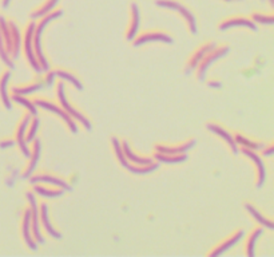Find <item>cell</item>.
I'll use <instances>...</instances> for the list:
<instances>
[{
    "mask_svg": "<svg viewBox=\"0 0 274 257\" xmlns=\"http://www.w3.org/2000/svg\"><path fill=\"white\" fill-rule=\"evenodd\" d=\"M63 11L62 10H52L49 11L48 14H46L42 17V19L39 20L38 23H35V28H33V35H32V46H33V52H35V56L39 62V66L42 70H48V63H47V59L43 54V50H42V34H43L44 28L47 27L49 24V22H52L55 19H58L59 17H62Z\"/></svg>",
    "mask_w": 274,
    "mask_h": 257,
    "instance_id": "obj_1",
    "label": "cell"
},
{
    "mask_svg": "<svg viewBox=\"0 0 274 257\" xmlns=\"http://www.w3.org/2000/svg\"><path fill=\"white\" fill-rule=\"evenodd\" d=\"M155 4L159 7H163V8L174 10V11L178 12V14L186 20L190 33H197V19L193 15V12L190 11L187 7L183 6L181 1H178V0H155Z\"/></svg>",
    "mask_w": 274,
    "mask_h": 257,
    "instance_id": "obj_2",
    "label": "cell"
},
{
    "mask_svg": "<svg viewBox=\"0 0 274 257\" xmlns=\"http://www.w3.org/2000/svg\"><path fill=\"white\" fill-rule=\"evenodd\" d=\"M58 99H59V102H61V106L62 109H64V111H66L67 114L71 117L72 120H79L81 123H82L86 129H87L88 132L93 129V126H91V122L84 117V115L79 111V110H77L74 106H72L68 101H67L66 98V94H64V85L63 83H58Z\"/></svg>",
    "mask_w": 274,
    "mask_h": 257,
    "instance_id": "obj_3",
    "label": "cell"
},
{
    "mask_svg": "<svg viewBox=\"0 0 274 257\" xmlns=\"http://www.w3.org/2000/svg\"><path fill=\"white\" fill-rule=\"evenodd\" d=\"M227 52H229V47L224 46V47H215V49H213L210 52L205 55L202 60L198 63V66L195 67V69H197L198 79H199V81H203L205 77H206V71L209 70V67L211 66L215 60L224 58Z\"/></svg>",
    "mask_w": 274,
    "mask_h": 257,
    "instance_id": "obj_4",
    "label": "cell"
},
{
    "mask_svg": "<svg viewBox=\"0 0 274 257\" xmlns=\"http://www.w3.org/2000/svg\"><path fill=\"white\" fill-rule=\"evenodd\" d=\"M35 106L42 107V109L47 110V111H52V113H55L56 115H59L62 120H64L67 125H68V127H70V130H71L72 133L78 132V127H77V125H75V120H72L71 117L67 114L66 111H64V109H62V107H59V106H56V104H54L52 102L44 101V99H36V101H35Z\"/></svg>",
    "mask_w": 274,
    "mask_h": 257,
    "instance_id": "obj_5",
    "label": "cell"
},
{
    "mask_svg": "<svg viewBox=\"0 0 274 257\" xmlns=\"http://www.w3.org/2000/svg\"><path fill=\"white\" fill-rule=\"evenodd\" d=\"M33 28H35V23H30L26 28V35H24V54L27 56L28 63L32 66V69L35 71H42V69L39 66V62L35 56L33 52V46H32V35H33Z\"/></svg>",
    "mask_w": 274,
    "mask_h": 257,
    "instance_id": "obj_6",
    "label": "cell"
},
{
    "mask_svg": "<svg viewBox=\"0 0 274 257\" xmlns=\"http://www.w3.org/2000/svg\"><path fill=\"white\" fill-rule=\"evenodd\" d=\"M27 200L30 203V214H31V232H32V237L36 242L43 244L44 239L42 237V233L39 230V206L36 204V200L33 197L32 193H27Z\"/></svg>",
    "mask_w": 274,
    "mask_h": 257,
    "instance_id": "obj_7",
    "label": "cell"
},
{
    "mask_svg": "<svg viewBox=\"0 0 274 257\" xmlns=\"http://www.w3.org/2000/svg\"><path fill=\"white\" fill-rule=\"evenodd\" d=\"M134 47H139L142 44L150 43V42H163V43H173V38L169 36L167 34L161 33V31H148V33L141 34L138 38L132 39Z\"/></svg>",
    "mask_w": 274,
    "mask_h": 257,
    "instance_id": "obj_8",
    "label": "cell"
},
{
    "mask_svg": "<svg viewBox=\"0 0 274 257\" xmlns=\"http://www.w3.org/2000/svg\"><path fill=\"white\" fill-rule=\"evenodd\" d=\"M241 152L245 154L246 157L252 159L254 165H256V168H257V186L258 188H261V186L263 185V182H265V178H266V168H265L263 161L261 159V157L256 153V150L242 148Z\"/></svg>",
    "mask_w": 274,
    "mask_h": 257,
    "instance_id": "obj_9",
    "label": "cell"
},
{
    "mask_svg": "<svg viewBox=\"0 0 274 257\" xmlns=\"http://www.w3.org/2000/svg\"><path fill=\"white\" fill-rule=\"evenodd\" d=\"M31 184H38V182H43V184H49V185L58 186V188H62L63 190H71V186L67 184L66 181L61 180L58 177H54V175L49 174H36L31 177Z\"/></svg>",
    "mask_w": 274,
    "mask_h": 257,
    "instance_id": "obj_10",
    "label": "cell"
},
{
    "mask_svg": "<svg viewBox=\"0 0 274 257\" xmlns=\"http://www.w3.org/2000/svg\"><path fill=\"white\" fill-rule=\"evenodd\" d=\"M215 47H217L215 43H206V44H203V46H201V47H199V49H198L197 51L192 55V58H190V60H189V65H187V67H186V74L192 72L193 70L198 66V63L202 60L203 56L208 54V52H210V51H211L213 49H215Z\"/></svg>",
    "mask_w": 274,
    "mask_h": 257,
    "instance_id": "obj_11",
    "label": "cell"
},
{
    "mask_svg": "<svg viewBox=\"0 0 274 257\" xmlns=\"http://www.w3.org/2000/svg\"><path fill=\"white\" fill-rule=\"evenodd\" d=\"M30 123V115H26L23 120L20 122V125L17 126V132H16V142L19 145V148L22 149L23 154L26 157H30V150L27 148V142H26V130H27V126Z\"/></svg>",
    "mask_w": 274,
    "mask_h": 257,
    "instance_id": "obj_12",
    "label": "cell"
},
{
    "mask_svg": "<svg viewBox=\"0 0 274 257\" xmlns=\"http://www.w3.org/2000/svg\"><path fill=\"white\" fill-rule=\"evenodd\" d=\"M208 129L211 133H214V134H217L218 137L222 138V139H224V141H225V142L230 146L231 150H233V153L234 154L238 153V148H237V143H236V141H234V137H233V136H231L230 133L227 132V130H225V129H224V127H221V126L215 125V123H209Z\"/></svg>",
    "mask_w": 274,
    "mask_h": 257,
    "instance_id": "obj_13",
    "label": "cell"
},
{
    "mask_svg": "<svg viewBox=\"0 0 274 257\" xmlns=\"http://www.w3.org/2000/svg\"><path fill=\"white\" fill-rule=\"evenodd\" d=\"M241 26L250 28L253 31L257 30V27H256V24L253 23V20L246 19V17H229V19H226V20H224V22L221 23L218 28L224 31V30H227V28L230 27H241Z\"/></svg>",
    "mask_w": 274,
    "mask_h": 257,
    "instance_id": "obj_14",
    "label": "cell"
},
{
    "mask_svg": "<svg viewBox=\"0 0 274 257\" xmlns=\"http://www.w3.org/2000/svg\"><path fill=\"white\" fill-rule=\"evenodd\" d=\"M130 12H131V20H130V27L127 30V40H132L135 38V35L138 34V28H139V22H141V14H139V7L137 3H131Z\"/></svg>",
    "mask_w": 274,
    "mask_h": 257,
    "instance_id": "obj_15",
    "label": "cell"
},
{
    "mask_svg": "<svg viewBox=\"0 0 274 257\" xmlns=\"http://www.w3.org/2000/svg\"><path fill=\"white\" fill-rule=\"evenodd\" d=\"M39 214H40V220H42V225L46 229V232L48 233L51 237H54L56 240H59L62 237V235L58 232V230L54 229V226L49 221V216H48V208H47V204H42L40 208H39Z\"/></svg>",
    "mask_w": 274,
    "mask_h": 257,
    "instance_id": "obj_16",
    "label": "cell"
},
{
    "mask_svg": "<svg viewBox=\"0 0 274 257\" xmlns=\"http://www.w3.org/2000/svg\"><path fill=\"white\" fill-rule=\"evenodd\" d=\"M23 239L26 241L28 248H31L32 251L36 249V241L33 240L32 235H31V214H30V209H26L24 216H23Z\"/></svg>",
    "mask_w": 274,
    "mask_h": 257,
    "instance_id": "obj_17",
    "label": "cell"
},
{
    "mask_svg": "<svg viewBox=\"0 0 274 257\" xmlns=\"http://www.w3.org/2000/svg\"><path fill=\"white\" fill-rule=\"evenodd\" d=\"M242 237H243V232H242V230H237L234 235L227 237L224 242H221L217 248H214L213 251L210 252L209 255H210V256H219V255H222L224 252H226L229 248L234 245V244H237L238 241L241 240Z\"/></svg>",
    "mask_w": 274,
    "mask_h": 257,
    "instance_id": "obj_18",
    "label": "cell"
},
{
    "mask_svg": "<svg viewBox=\"0 0 274 257\" xmlns=\"http://www.w3.org/2000/svg\"><path fill=\"white\" fill-rule=\"evenodd\" d=\"M194 145H195V139H190V141L181 143V145H178V146H164V145H158V146H157V153L182 154L189 152Z\"/></svg>",
    "mask_w": 274,
    "mask_h": 257,
    "instance_id": "obj_19",
    "label": "cell"
},
{
    "mask_svg": "<svg viewBox=\"0 0 274 257\" xmlns=\"http://www.w3.org/2000/svg\"><path fill=\"white\" fill-rule=\"evenodd\" d=\"M40 149H42V145H40V141L39 139H35L33 141V146H32V153H30V162H28V166L26 171L23 173V177L24 178H28L30 175L32 174V171L36 168V165L39 162V158H40Z\"/></svg>",
    "mask_w": 274,
    "mask_h": 257,
    "instance_id": "obj_20",
    "label": "cell"
},
{
    "mask_svg": "<svg viewBox=\"0 0 274 257\" xmlns=\"http://www.w3.org/2000/svg\"><path fill=\"white\" fill-rule=\"evenodd\" d=\"M155 159L159 162H164V164H179L186 161L187 155L186 153L182 154H163V153H155Z\"/></svg>",
    "mask_w": 274,
    "mask_h": 257,
    "instance_id": "obj_21",
    "label": "cell"
},
{
    "mask_svg": "<svg viewBox=\"0 0 274 257\" xmlns=\"http://www.w3.org/2000/svg\"><path fill=\"white\" fill-rule=\"evenodd\" d=\"M245 208H246V210L249 212V213L252 214L253 219H256L259 223L261 225H263V226H266L268 229H274V224L270 221V220H268L265 216H262V214L258 212L257 209L253 206L252 204H245Z\"/></svg>",
    "mask_w": 274,
    "mask_h": 257,
    "instance_id": "obj_22",
    "label": "cell"
},
{
    "mask_svg": "<svg viewBox=\"0 0 274 257\" xmlns=\"http://www.w3.org/2000/svg\"><path fill=\"white\" fill-rule=\"evenodd\" d=\"M234 141H236L237 145H240L241 148L252 149V150H259V149L265 148V145H263V143L252 141V139H249V138L243 137V136H241V134H236V137H234Z\"/></svg>",
    "mask_w": 274,
    "mask_h": 257,
    "instance_id": "obj_23",
    "label": "cell"
},
{
    "mask_svg": "<svg viewBox=\"0 0 274 257\" xmlns=\"http://www.w3.org/2000/svg\"><path fill=\"white\" fill-rule=\"evenodd\" d=\"M58 1H59V0H46L43 4L39 7V8L33 10L32 14H31V17H33V19H38V17H42L43 15H46V14H48L49 11H52V10H54V7L58 4Z\"/></svg>",
    "mask_w": 274,
    "mask_h": 257,
    "instance_id": "obj_24",
    "label": "cell"
},
{
    "mask_svg": "<svg viewBox=\"0 0 274 257\" xmlns=\"http://www.w3.org/2000/svg\"><path fill=\"white\" fill-rule=\"evenodd\" d=\"M10 31H11L12 42L11 55L15 58V56H17V52H19V49H20V34H19V28L14 23H10Z\"/></svg>",
    "mask_w": 274,
    "mask_h": 257,
    "instance_id": "obj_25",
    "label": "cell"
},
{
    "mask_svg": "<svg viewBox=\"0 0 274 257\" xmlns=\"http://www.w3.org/2000/svg\"><path fill=\"white\" fill-rule=\"evenodd\" d=\"M33 190L36 191L38 194L43 196V197H59L63 194V189L62 188H58V189H48L46 186H38L35 184L33 186Z\"/></svg>",
    "mask_w": 274,
    "mask_h": 257,
    "instance_id": "obj_26",
    "label": "cell"
},
{
    "mask_svg": "<svg viewBox=\"0 0 274 257\" xmlns=\"http://www.w3.org/2000/svg\"><path fill=\"white\" fill-rule=\"evenodd\" d=\"M55 77L59 78V79H64V81H68V82L71 83L72 86L78 90H82L83 88V85L77 79V77H74L71 72L68 71H64V70H58V71H55Z\"/></svg>",
    "mask_w": 274,
    "mask_h": 257,
    "instance_id": "obj_27",
    "label": "cell"
},
{
    "mask_svg": "<svg viewBox=\"0 0 274 257\" xmlns=\"http://www.w3.org/2000/svg\"><path fill=\"white\" fill-rule=\"evenodd\" d=\"M261 233H262V229H254L250 233V236H249V239H247V242H246V255L247 256H254V246H256V242H257L258 237L261 236Z\"/></svg>",
    "mask_w": 274,
    "mask_h": 257,
    "instance_id": "obj_28",
    "label": "cell"
},
{
    "mask_svg": "<svg viewBox=\"0 0 274 257\" xmlns=\"http://www.w3.org/2000/svg\"><path fill=\"white\" fill-rule=\"evenodd\" d=\"M8 78H10V72H6L1 79H0V95L3 99V103L6 106L7 109H11V103H10V98H8V94H7V82H8Z\"/></svg>",
    "mask_w": 274,
    "mask_h": 257,
    "instance_id": "obj_29",
    "label": "cell"
},
{
    "mask_svg": "<svg viewBox=\"0 0 274 257\" xmlns=\"http://www.w3.org/2000/svg\"><path fill=\"white\" fill-rule=\"evenodd\" d=\"M46 85V82L43 81H38V82H33L28 86H23V87H15L14 88V94H20V95H26V94L32 93V91H36V90H40L43 88V86Z\"/></svg>",
    "mask_w": 274,
    "mask_h": 257,
    "instance_id": "obj_30",
    "label": "cell"
},
{
    "mask_svg": "<svg viewBox=\"0 0 274 257\" xmlns=\"http://www.w3.org/2000/svg\"><path fill=\"white\" fill-rule=\"evenodd\" d=\"M12 99H14L16 103H20V104H23L24 107H27V110L30 111V114L36 115V106H35V103H32L31 101H28V98H26L24 95H20V94H14Z\"/></svg>",
    "mask_w": 274,
    "mask_h": 257,
    "instance_id": "obj_31",
    "label": "cell"
},
{
    "mask_svg": "<svg viewBox=\"0 0 274 257\" xmlns=\"http://www.w3.org/2000/svg\"><path fill=\"white\" fill-rule=\"evenodd\" d=\"M39 129V120L36 117H33L32 120H31V125L27 126V130H26V142H31L33 141V138L36 136Z\"/></svg>",
    "mask_w": 274,
    "mask_h": 257,
    "instance_id": "obj_32",
    "label": "cell"
},
{
    "mask_svg": "<svg viewBox=\"0 0 274 257\" xmlns=\"http://www.w3.org/2000/svg\"><path fill=\"white\" fill-rule=\"evenodd\" d=\"M253 20L261 24H273L274 23V17L273 15H262V14H253Z\"/></svg>",
    "mask_w": 274,
    "mask_h": 257,
    "instance_id": "obj_33",
    "label": "cell"
},
{
    "mask_svg": "<svg viewBox=\"0 0 274 257\" xmlns=\"http://www.w3.org/2000/svg\"><path fill=\"white\" fill-rule=\"evenodd\" d=\"M0 56H1V59H3V62L6 63L7 66L14 67V63H12V60L10 59V56L7 55L6 46H4V42H3V38H1V34H0Z\"/></svg>",
    "mask_w": 274,
    "mask_h": 257,
    "instance_id": "obj_34",
    "label": "cell"
},
{
    "mask_svg": "<svg viewBox=\"0 0 274 257\" xmlns=\"http://www.w3.org/2000/svg\"><path fill=\"white\" fill-rule=\"evenodd\" d=\"M54 78H55V72H48L47 77H46V85H47V86H51L52 82H54Z\"/></svg>",
    "mask_w": 274,
    "mask_h": 257,
    "instance_id": "obj_35",
    "label": "cell"
},
{
    "mask_svg": "<svg viewBox=\"0 0 274 257\" xmlns=\"http://www.w3.org/2000/svg\"><path fill=\"white\" fill-rule=\"evenodd\" d=\"M273 152H274V146L273 145H270L268 149L263 150V155H270V154H273Z\"/></svg>",
    "mask_w": 274,
    "mask_h": 257,
    "instance_id": "obj_36",
    "label": "cell"
},
{
    "mask_svg": "<svg viewBox=\"0 0 274 257\" xmlns=\"http://www.w3.org/2000/svg\"><path fill=\"white\" fill-rule=\"evenodd\" d=\"M208 85L210 86V87H214V88L221 87V82H209Z\"/></svg>",
    "mask_w": 274,
    "mask_h": 257,
    "instance_id": "obj_37",
    "label": "cell"
},
{
    "mask_svg": "<svg viewBox=\"0 0 274 257\" xmlns=\"http://www.w3.org/2000/svg\"><path fill=\"white\" fill-rule=\"evenodd\" d=\"M8 4H10V0H3V7H4V8L8 7Z\"/></svg>",
    "mask_w": 274,
    "mask_h": 257,
    "instance_id": "obj_38",
    "label": "cell"
},
{
    "mask_svg": "<svg viewBox=\"0 0 274 257\" xmlns=\"http://www.w3.org/2000/svg\"><path fill=\"white\" fill-rule=\"evenodd\" d=\"M269 1H270V4H272V6H274V0H269Z\"/></svg>",
    "mask_w": 274,
    "mask_h": 257,
    "instance_id": "obj_39",
    "label": "cell"
}]
</instances>
